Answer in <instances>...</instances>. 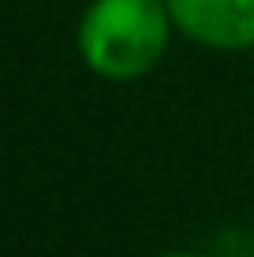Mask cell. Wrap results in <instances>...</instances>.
Instances as JSON below:
<instances>
[{
  "mask_svg": "<svg viewBox=\"0 0 254 257\" xmlns=\"http://www.w3.org/2000/svg\"><path fill=\"white\" fill-rule=\"evenodd\" d=\"M168 26L164 0H94L78 23V52L94 75L131 82L164 56Z\"/></svg>",
  "mask_w": 254,
  "mask_h": 257,
  "instance_id": "6da1fadb",
  "label": "cell"
},
{
  "mask_svg": "<svg viewBox=\"0 0 254 257\" xmlns=\"http://www.w3.org/2000/svg\"><path fill=\"white\" fill-rule=\"evenodd\" d=\"M172 26L224 52L254 49V0H164Z\"/></svg>",
  "mask_w": 254,
  "mask_h": 257,
  "instance_id": "7a4b0ae2",
  "label": "cell"
},
{
  "mask_svg": "<svg viewBox=\"0 0 254 257\" xmlns=\"http://www.w3.org/2000/svg\"><path fill=\"white\" fill-rule=\"evenodd\" d=\"M161 257H202V253H191V250H176V253H161Z\"/></svg>",
  "mask_w": 254,
  "mask_h": 257,
  "instance_id": "3957f363",
  "label": "cell"
}]
</instances>
